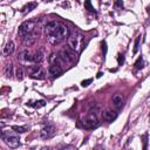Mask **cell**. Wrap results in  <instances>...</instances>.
I'll use <instances>...</instances> for the list:
<instances>
[{
    "mask_svg": "<svg viewBox=\"0 0 150 150\" xmlns=\"http://www.w3.org/2000/svg\"><path fill=\"white\" fill-rule=\"evenodd\" d=\"M45 32H46V38L47 40L53 43V45H56V43H60L61 41H63L66 38H68L69 35V29L67 26H64L63 23L61 22H56V21H50L47 23L46 28H45Z\"/></svg>",
    "mask_w": 150,
    "mask_h": 150,
    "instance_id": "cell-1",
    "label": "cell"
},
{
    "mask_svg": "<svg viewBox=\"0 0 150 150\" xmlns=\"http://www.w3.org/2000/svg\"><path fill=\"white\" fill-rule=\"evenodd\" d=\"M83 41H84V38L79 32H73V33H69L68 35V46L75 52H81L83 49V46H84Z\"/></svg>",
    "mask_w": 150,
    "mask_h": 150,
    "instance_id": "cell-2",
    "label": "cell"
},
{
    "mask_svg": "<svg viewBox=\"0 0 150 150\" xmlns=\"http://www.w3.org/2000/svg\"><path fill=\"white\" fill-rule=\"evenodd\" d=\"M1 139L12 149H15L20 145V138L18 135L12 134L9 131H5L4 129L1 130Z\"/></svg>",
    "mask_w": 150,
    "mask_h": 150,
    "instance_id": "cell-3",
    "label": "cell"
},
{
    "mask_svg": "<svg viewBox=\"0 0 150 150\" xmlns=\"http://www.w3.org/2000/svg\"><path fill=\"white\" fill-rule=\"evenodd\" d=\"M35 25H36V21L34 20H28V21H25L22 22L20 26H19V29H18V35L20 38H25L26 35L28 34H32L35 29Z\"/></svg>",
    "mask_w": 150,
    "mask_h": 150,
    "instance_id": "cell-4",
    "label": "cell"
},
{
    "mask_svg": "<svg viewBox=\"0 0 150 150\" xmlns=\"http://www.w3.org/2000/svg\"><path fill=\"white\" fill-rule=\"evenodd\" d=\"M82 124H83V127L87 128V129L97 128V127L100 125V122H98V118H97V114L89 111V114H88V115L86 116V118L82 121Z\"/></svg>",
    "mask_w": 150,
    "mask_h": 150,
    "instance_id": "cell-5",
    "label": "cell"
},
{
    "mask_svg": "<svg viewBox=\"0 0 150 150\" xmlns=\"http://www.w3.org/2000/svg\"><path fill=\"white\" fill-rule=\"evenodd\" d=\"M59 56L62 59L63 62H74L75 59H76V52L73 50V49L68 46V47H64V48L59 53Z\"/></svg>",
    "mask_w": 150,
    "mask_h": 150,
    "instance_id": "cell-6",
    "label": "cell"
},
{
    "mask_svg": "<svg viewBox=\"0 0 150 150\" xmlns=\"http://www.w3.org/2000/svg\"><path fill=\"white\" fill-rule=\"evenodd\" d=\"M54 134H55V125L53 123H47L40 130V137L43 139H48V138L53 137Z\"/></svg>",
    "mask_w": 150,
    "mask_h": 150,
    "instance_id": "cell-7",
    "label": "cell"
},
{
    "mask_svg": "<svg viewBox=\"0 0 150 150\" xmlns=\"http://www.w3.org/2000/svg\"><path fill=\"white\" fill-rule=\"evenodd\" d=\"M29 76L32 79L42 80V79H45V71L40 66H30L29 67Z\"/></svg>",
    "mask_w": 150,
    "mask_h": 150,
    "instance_id": "cell-8",
    "label": "cell"
},
{
    "mask_svg": "<svg viewBox=\"0 0 150 150\" xmlns=\"http://www.w3.org/2000/svg\"><path fill=\"white\" fill-rule=\"evenodd\" d=\"M48 70H49V74H50L53 77H57V76L62 75V73H63L62 64L59 63V62H52Z\"/></svg>",
    "mask_w": 150,
    "mask_h": 150,
    "instance_id": "cell-9",
    "label": "cell"
},
{
    "mask_svg": "<svg viewBox=\"0 0 150 150\" xmlns=\"http://www.w3.org/2000/svg\"><path fill=\"white\" fill-rule=\"evenodd\" d=\"M117 115H118V112H117V110H114V109H105L103 112H102V117H103V120L104 121H107V122H112V121H115L116 118H117Z\"/></svg>",
    "mask_w": 150,
    "mask_h": 150,
    "instance_id": "cell-10",
    "label": "cell"
},
{
    "mask_svg": "<svg viewBox=\"0 0 150 150\" xmlns=\"http://www.w3.org/2000/svg\"><path fill=\"white\" fill-rule=\"evenodd\" d=\"M18 59H19L20 61H23V62H32L33 53H32L29 49L25 48V49H22V50L18 54Z\"/></svg>",
    "mask_w": 150,
    "mask_h": 150,
    "instance_id": "cell-11",
    "label": "cell"
},
{
    "mask_svg": "<svg viewBox=\"0 0 150 150\" xmlns=\"http://www.w3.org/2000/svg\"><path fill=\"white\" fill-rule=\"evenodd\" d=\"M14 49H15L14 42H13V41H8V42L6 43V46L4 47V50H2V53H4V55H5V56H9L11 54H13Z\"/></svg>",
    "mask_w": 150,
    "mask_h": 150,
    "instance_id": "cell-12",
    "label": "cell"
},
{
    "mask_svg": "<svg viewBox=\"0 0 150 150\" xmlns=\"http://www.w3.org/2000/svg\"><path fill=\"white\" fill-rule=\"evenodd\" d=\"M35 36H36V35H35V33L33 32L32 34H28V35H26L25 38H22V39H23V45L27 46V47H30V46L35 42V40H36Z\"/></svg>",
    "mask_w": 150,
    "mask_h": 150,
    "instance_id": "cell-13",
    "label": "cell"
},
{
    "mask_svg": "<svg viewBox=\"0 0 150 150\" xmlns=\"http://www.w3.org/2000/svg\"><path fill=\"white\" fill-rule=\"evenodd\" d=\"M112 103H114L116 109L122 108V105H123V96L121 94H115L112 96Z\"/></svg>",
    "mask_w": 150,
    "mask_h": 150,
    "instance_id": "cell-14",
    "label": "cell"
},
{
    "mask_svg": "<svg viewBox=\"0 0 150 150\" xmlns=\"http://www.w3.org/2000/svg\"><path fill=\"white\" fill-rule=\"evenodd\" d=\"M28 107H32V108H35V109H39V108H42L46 105V102L43 100H39V101H28L26 103Z\"/></svg>",
    "mask_w": 150,
    "mask_h": 150,
    "instance_id": "cell-15",
    "label": "cell"
},
{
    "mask_svg": "<svg viewBox=\"0 0 150 150\" xmlns=\"http://www.w3.org/2000/svg\"><path fill=\"white\" fill-rule=\"evenodd\" d=\"M36 6H38V4L34 2V1H33V2H28V4H26V5L21 8V13H22V14H27V13H29L30 11H33Z\"/></svg>",
    "mask_w": 150,
    "mask_h": 150,
    "instance_id": "cell-16",
    "label": "cell"
},
{
    "mask_svg": "<svg viewBox=\"0 0 150 150\" xmlns=\"http://www.w3.org/2000/svg\"><path fill=\"white\" fill-rule=\"evenodd\" d=\"M42 59H43V54H42V52L39 49V50H36V52L33 53L32 62H34V63H40V62L42 61Z\"/></svg>",
    "mask_w": 150,
    "mask_h": 150,
    "instance_id": "cell-17",
    "label": "cell"
},
{
    "mask_svg": "<svg viewBox=\"0 0 150 150\" xmlns=\"http://www.w3.org/2000/svg\"><path fill=\"white\" fill-rule=\"evenodd\" d=\"M12 130H14L18 134H23V132H27L29 130V127L28 125H13Z\"/></svg>",
    "mask_w": 150,
    "mask_h": 150,
    "instance_id": "cell-18",
    "label": "cell"
},
{
    "mask_svg": "<svg viewBox=\"0 0 150 150\" xmlns=\"http://www.w3.org/2000/svg\"><path fill=\"white\" fill-rule=\"evenodd\" d=\"M144 67V60H143V57H142V55L136 60V62L134 63V68H135V71H137V70H141L142 68Z\"/></svg>",
    "mask_w": 150,
    "mask_h": 150,
    "instance_id": "cell-19",
    "label": "cell"
},
{
    "mask_svg": "<svg viewBox=\"0 0 150 150\" xmlns=\"http://www.w3.org/2000/svg\"><path fill=\"white\" fill-rule=\"evenodd\" d=\"M5 75H6V77H12V75H13V64L12 63H8L5 66Z\"/></svg>",
    "mask_w": 150,
    "mask_h": 150,
    "instance_id": "cell-20",
    "label": "cell"
},
{
    "mask_svg": "<svg viewBox=\"0 0 150 150\" xmlns=\"http://www.w3.org/2000/svg\"><path fill=\"white\" fill-rule=\"evenodd\" d=\"M84 8H87L89 12L96 14V11H95V8L91 6V1H90V0H86V1H84Z\"/></svg>",
    "mask_w": 150,
    "mask_h": 150,
    "instance_id": "cell-21",
    "label": "cell"
},
{
    "mask_svg": "<svg viewBox=\"0 0 150 150\" xmlns=\"http://www.w3.org/2000/svg\"><path fill=\"white\" fill-rule=\"evenodd\" d=\"M139 43H141V35H138V36L136 38L135 47H134V50H132L134 54H137V52H138V49H139Z\"/></svg>",
    "mask_w": 150,
    "mask_h": 150,
    "instance_id": "cell-22",
    "label": "cell"
},
{
    "mask_svg": "<svg viewBox=\"0 0 150 150\" xmlns=\"http://www.w3.org/2000/svg\"><path fill=\"white\" fill-rule=\"evenodd\" d=\"M15 74H16V79H18V80H22V77H23V70H22L21 67H18V68H16Z\"/></svg>",
    "mask_w": 150,
    "mask_h": 150,
    "instance_id": "cell-23",
    "label": "cell"
},
{
    "mask_svg": "<svg viewBox=\"0 0 150 150\" xmlns=\"http://www.w3.org/2000/svg\"><path fill=\"white\" fill-rule=\"evenodd\" d=\"M91 82H93V79H88V80H83L81 82V84H82V87H88L89 83H91Z\"/></svg>",
    "mask_w": 150,
    "mask_h": 150,
    "instance_id": "cell-24",
    "label": "cell"
},
{
    "mask_svg": "<svg viewBox=\"0 0 150 150\" xmlns=\"http://www.w3.org/2000/svg\"><path fill=\"white\" fill-rule=\"evenodd\" d=\"M117 61H118V66H121V64L124 62V56L121 55V54H118V56H117Z\"/></svg>",
    "mask_w": 150,
    "mask_h": 150,
    "instance_id": "cell-25",
    "label": "cell"
},
{
    "mask_svg": "<svg viewBox=\"0 0 150 150\" xmlns=\"http://www.w3.org/2000/svg\"><path fill=\"white\" fill-rule=\"evenodd\" d=\"M45 1H53V0H45Z\"/></svg>",
    "mask_w": 150,
    "mask_h": 150,
    "instance_id": "cell-26",
    "label": "cell"
},
{
    "mask_svg": "<svg viewBox=\"0 0 150 150\" xmlns=\"http://www.w3.org/2000/svg\"><path fill=\"white\" fill-rule=\"evenodd\" d=\"M149 117H150V114H149Z\"/></svg>",
    "mask_w": 150,
    "mask_h": 150,
    "instance_id": "cell-27",
    "label": "cell"
}]
</instances>
